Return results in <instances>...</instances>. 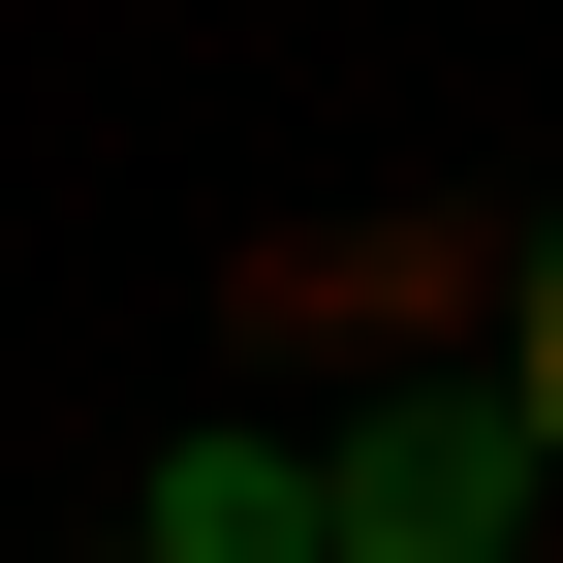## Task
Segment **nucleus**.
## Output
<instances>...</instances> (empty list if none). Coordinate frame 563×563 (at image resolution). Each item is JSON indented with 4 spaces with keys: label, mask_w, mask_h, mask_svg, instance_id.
Returning a JSON list of instances; mask_svg holds the SVG:
<instances>
[{
    "label": "nucleus",
    "mask_w": 563,
    "mask_h": 563,
    "mask_svg": "<svg viewBox=\"0 0 563 563\" xmlns=\"http://www.w3.org/2000/svg\"><path fill=\"white\" fill-rule=\"evenodd\" d=\"M501 407H532V470H563V220H532V282H501Z\"/></svg>",
    "instance_id": "2"
},
{
    "label": "nucleus",
    "mask_w": 563,
    "mask_h": 563,
    "mask_svg": "<svg viewBox=\"0 0 563 563\" xmlns=\"http://www.w3.org/2000/svg\"><path fill=\"white\" fill-rule=\"evenodd\" d=\"M125 563H313V439H157Z\"/></svg>",
    "instance_id": "1"
}]
</instances>
